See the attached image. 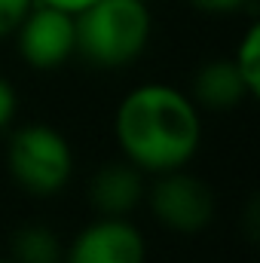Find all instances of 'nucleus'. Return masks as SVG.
<instances>
[{"label": "nucleus", "instance_id": "nucleus-1", "mask_svg": "<svg viewBox=\"0 0 260 263\" xmlns=\"http://www.w3.org/2000/svg\"><path fill=\"white\" fill-rule=\"evenodd\" d=\"M114 135L135 168L162 175L190 165L202 144V114L187 92L169 83H141L120 101Z\"/></svg>", "mask_w": 260, "mask_h": 263}, {"label": "nucleus", "instance_id": "nucleus-2", "mask_svg": "<svg viewBox=\"0 0 260 263\" xmlns=\"http://www.w3.org/2000/svg\"><path fill=\"white\" fill-rule=\"evenodd\" d=\"M77 55L92 67L120 70L138 62L153 34L147 0H92L73 15Z\"/></svg>", "mask_w": 260, "mask_h": 263}, {"label": "nucleus", "instance_id": "nucleus-3", "mask_svg": "<svg viewBox=\"0 0 260 263\" xmlns=\"http://www.w3.org/2000/svg\"><path fill=\"white\" fill-rule=\"evenodd\" d=\"M6 168L31 196H55L73 175V150L55 126L28 123L9 135Z\"/></svg>", "mask_w": 260, "mask_h": 263}, {"label": "nucleus", "instance_id": "nucleus-4", "mask_svg": "<svg viewBox=\"0 0 260 263\" xmlns=\"http://www.w3.org/2000/svg\"><path fill=\"white\" fill-rule=\"evenodd\" d=\"M144 196H147L153 217L165 230L181 233V236L202 233L214 220V211H217L214 190L199 175H190L184 168L156 175V181L150 184Z\"/></svg>", "mask_w": 260, "mask_h": 263}, {"label": "nucleus", "instance_id": "nucleus-5", "mask_svg": "<svg viewBox=\"0 0 260 263\" xmlns=\"http://www.w3.org/2000/svg\"><path fill=\"white\" fill-rule=\"evenodd\" d=\"M18 52L25 65L34 70H55L77 55V31L73 15L65 9L34 3L31 12L15 28Z\"/></svg>", "mask_w": 260, "mask_h": 263}, {"label": "nucleus", "instance_id": "nucleus-6", "mask_svg": "<svg viewBox=\"0 0 260 263\" xmlns=\"http://www.w3.org/2000/svg\"><path fill=\"white\" fill-rule=\"evenodd\" d=\"M62 263H147V242L129 217L98 214L70 239Z\"/></svg>", "mask_w": 260, "mask_h": 263}, {"label": "nucleus", "instance_id": "nucleus-7", "mask_svg": "<svg viewBox=\"0 0 260 263\" xmlns=\"http://www.w3.org/2000/svg\"><path fill=\"white\" fill-rule=\"evenodd\" d=\"M144 193V172L129 159L101 165L89 181V202L101 217H129Z\"/></svg>", "mask_w": 260, "mask_h": 263}, {"label": "nucleus", "instance_id": "nucleus-8", "mask_svg": "<svg viewBox=\"0 0 260 263\" xmlns=\"http://www.w3.org/2000/svg\"><path fill=\"white\" fill-rule=\"evenodd\" d=\"M193 104L205 107V110H233L242 101L251 98V92L245 89L239 70L233 67L230 59H214L196 70L193 77Z\"/></svg>", "mask_w": 260, "mask_h": 263}, {"label": "nucleus", "instance_id": "nucleus-9", "mask_svg": "<svg viewBox=\"0 0 260 263\" xmlns=\"http://www.w3.org/2000/svg\"><path fill=\"white\" fill-rule=\"evenodd\" d=\"M15 263H62L65 260V245L55 236L52 227L46 223H28L18 227L12 236V254Z\"/></svg>", "mask_w": 260, "mask_h": 263}, {"label": "nucleus", "instance_id": "nucleus-10", "mask_svg": "<svg viewBox=\"0 0 260 263\" xmlns=\"http://www.w3.org/2000/svg\"><path fill=\"white\" fill-rule=\"evenodd\" d=\"M233 67L239 70L245 89L251 92V98L260 95V25L251 22L242 34V40L236 43V52H233Z\"/></svg>", "mask_w": 260, "mask_h": 263}, {"label": "nucleus", "instance_id": "nucleus-11", "mask_svg": "<svg viewBox=\"0 0 260 263\" xmlns=\"http://www.w3.org/2000/svg\"><path fill=\"white\" fill-rule=\"evenodd\" d=\"M37 0H0V40L12 37L15 28L22 25V18L31 12Z\"/></svg>", "mask_w": 260, "mask_h": 263}, {"label": "nucleus", "instance_id": "nucleus-12", "mask_svg": "<svg viewBox=\"0 0 260 263\" xmlns=\"http://www.w3.org/2000/svg\"><path fill=\"white\" fill-rule=\"evenodd\" d=\"M190 3L199 12H208V15H233V12L254 6V0H190Z\"/></svg>", "mask_w": 260, "mask_h": 263}, {"label": "nucleus", "instance_id": "nucleus-13", "mask_svg": "<svg viewBox=\"0 0 260 263\" xmlns=\"http://www.w3.org/2000/svg\"><path fill=\"white\" fill-rule=\"evenodd\" d=\"M15 110H18V95H15V86L0 73V132L6 129L12 120H15Z\"/></svg>", "mask_w": 260, "mask_h": 263}, {"label": "nucleus", "instance_id": "nucleus-14", "mask_svg": "<svg viewBox=\"0 0 260 263\" xmlns=\"http://www.w3.org/2000/svg\"><path fill=\"white\" fill-rule=\"evenodd\" d=\"M37 3H46V6H55V9H65L70 15H77V12L86 9L92 0H37Z\"/></svg>", "mask_w": 260, "mask_h": 263}, {"label": "nucleus", "instance_id": "nucleus-15", "mask_svg": "<svg viewBox=\"0 0 260 263\" xmlns=\"http://www.w3.org/2000/svg\"><path fill=\"white\" fill-rule=\"evenodd\" d=\"M0 263H15L12 257H0Z\"/></svg>", "mask_w": 260, "mask_h": 263}]
</instances>
